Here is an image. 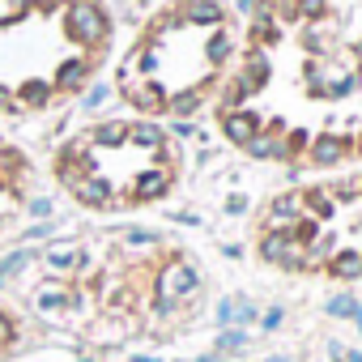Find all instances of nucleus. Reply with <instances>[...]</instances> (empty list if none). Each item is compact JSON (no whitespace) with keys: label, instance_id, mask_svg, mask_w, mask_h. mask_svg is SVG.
I'll list each match as a JSON object with an SVG mask.
<instances>
[{"label":"nucleus","instance_id":"f257e3e1","mask_svg":"<svg viewBox=\"0 0 362 362\" xmlns=\"http://www.w3.org/2000/svg\"><path fill=\"white\" fill-rule=\"evenodd\" d=\"M43 320L90 345L170 341L205 307L197 260L153 235H90L47 256L30 286Z\"/></svg>","mask_w":362,"mask_h":362},{"label":"nucleus","instance_id":"f03ea898","mask_svg":"<svg viewBox=\"0 0 362 362\" xmlns=\"http://www.w3.org/2000/svg\"><path fill=\"white\" fill-rule=\"evenodd\" d=\"M243 22L222 0H166L158 5L115 69V94L145 119H188L222 94Z\"/></svg>","mask_w":362,"mask_h":362},{"label":"nucleus","instance_id":"7ed1b4c3","mask_svg":"<svg viewBox=\"0 0 362 362\" xmlns=\"http://www.w3.org/2000/svg\"><path fill=\"white\" fill-rule=\"evenodd\" d=\"M103 0H0V115L35 119L69 107L111 60Z\"/></svg>","mask_w":362,"mask_h":362},{"label":"nucleus","instance_id":"20e7f679","mask_svg":"<svg viewBox=\"0 0 362 362\" xmlns=\"http://www.w3.org/2000/svg\"><path fill=\"white\" fill-rule=\"evenodd\" d=\"M52 179L90 214H128L175 192L184 179V149L158 119L145 115L94 119L56 145Z\"/></svg>","mask_w":362,"mask_h":362},{"label":"nucleus","instance_id":"39448f33","mask_svg":"<svg viewBox=\"0 0 362 362\" xmlns=\"http://www.w3.org/2000/svg\"><path fill=\"white\" fill-rule=\"evenodd\" d=\"M256 256L298 277H362V170L315 179L264 201L252 226Z\"/></svg>","mask_w":362,"mask_h":362},{"label":"nucleus","instance_id":"423d86ee","mask_svg":"<svg viewBox=\"0 0 362 362\" xmlns=\"http://www.w3.org/2000/svg\"><path fill=\"white\" fill-rule=\"evenodd\" d=\"M35 197V162L22 145L0 136V235H5Z\"/></svg>","mask_w":362,"mask_h":362},{"label":"nucleus","instance_id":"0eeeda50","mask_svg":"<svg viewBox=\"0 0 362 362\" xmlns=\"http://www.w3.org/2000/svg\"><path fill=\"white\" fill-rule=\"evenodd\" d=\"M22 341H26V320H22V311H18L9 298H0V362L13 358V354L22 349Z\"/></svg>","mask_w":362,"mask_h":362}]
</instances>
